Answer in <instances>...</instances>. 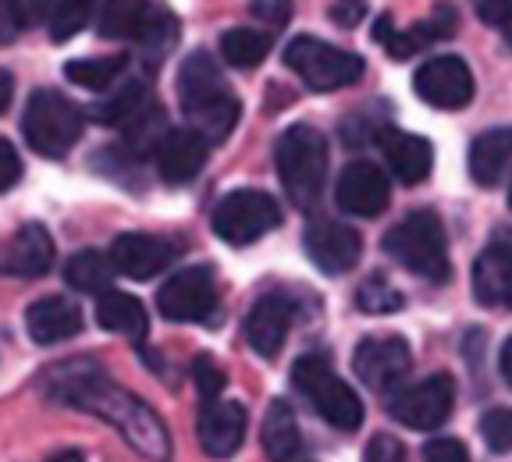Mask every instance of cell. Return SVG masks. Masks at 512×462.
<instances>
[{
	"mask_svg": "<svg viewBox=\"0 0 512 462\" xmlns=\"http://www.w3.org/2000/svg\"><path fill=\"white\" fill-rule=\"evenodd\" d=\"M43 395L50 402H64V406H75L82 413L96 416V420H104L143 459L150 462L171 459V434L164 427V420L139 395L107 381L93 363H64V367H54L43 377Z\"/></svg>",
	"mask_w": 512,
	"mask_h": 462,
	"instance_id": "cell-1",
	"label": "cell"
},
{
	"mask_svg": "<svg viewBox=\"0 0 512 462\" xmlns=\"http://www.w3.org/2000/svg\"><path fill=\"white\" fill-rule=\"evenodd\" d=\"M178 104L207 143H221L239 121V96L228 89L221 68L207 54H189L178 72Z\"/></svg>",
	"mask_w": 512,
	"mask_h": 462,
	"instance_id": "cell-2",
	"label": "cell"
},
{
	"mask_svg": "<svg viewBox=\"0 0 512 462\" xmlns=\"http://www.w3.org/2000/svg\"><path fill=\"white\" fill-rule=\"evenodd\" d=\"M278 178L285 185V196L292 207L313 210L328 178V143L313 125H292L285 136L278 139Z\"/></svg>",
	"mask_w": 512,
	"mask_h": 462,
	"instance_id": "cell-3",
	"label": "cell"
},
{
	"mask_svg": "<svg viewBox=\"0 0 512 462\" xmlns=\"http://www.w3.org/2000/svg\"><path fill=\"white\" fill-rule=\"evenodd\" d=\"M384 253L399 260L409 274L424 281H448L452 267H448V239L441 228L438 214L431 210H413L384 235Z\"/></svg>",
	"mask_w": 512,
	"mask_h": 462,
	"instance_id": "cell-4",
	"label": "cell"
},
{
	"mask_svg": "<svg viewBox=\"0 0 512 462\" xmlns=\"http://www.w3.org/2000/svg\"><path fill=\"white\" fill-rule=\"evenodd\" d=\"M292 381H296L299 395L310 399V406L317 409L331 427L338 431H356L363 423V402L360 395L342 381V377L331 370L328 356L310 352V356L296 359L292 367Z\"/></svg>",
	"mask_w": 512,
	"mask_h": 462,
	"instance_id": "cell-5",
	"label": "cell"
},
{
	"mask_svg": "<svg viewBox=\"0 0 512 462\" xmlns=\"http://www.w3.org/2000/svg\"><path fill=\"white\" fill-rule=\"evenodd\" d=\"M82 125H86V114L54 89H36L25 104L22 132L32 150L43 157H64L79 143Z\"/></svg>",
	"mask_w": 512,
	"mask_h": 462,
	"instance_id": "cell-6",
	"label": "cell"
},
{
	"mask_svg": "<svg viewBox=\"0 0 512 462\" xmlns=\"http://www.w3.org/2000/svg\"><path fill=\"white\" fill-rule=\"evenodd\" d=\"M285 64L310 89H342L363 79V57L331 47L324 40H313V36H296L288 43Z\"/></svg>",
	"mask_w": 512,
	"mask_h": 462,
	"instance_id": "cell-7",
	"label": "cell"
},
{
	"mask_svg": "<svg viewBox=\"0 0 512 462\" xmlns=\"http://www.w3.org/2000/svg\"><path fill=\"white\" fill-rule=\"evenodd\" d=\"M281 224V207L274 196L260 189H235L228 192L214 210V231L217 239L228 246H249V242L264 239L267 231Z\"/></svg>",
	"mask_w": 512,
	"mask_h": 462,
	"instance_id": "cell-8",
	"label": "cell"
},
{
	"mask_svg": "<svg viewBox=\"0 0 512 462\" xmlns=\"http://www.w3.org/2000/svg\"><path fill=\"white\" fill-rule=\"evenodd\" d=\"M452 406H456V381L448 374H434L392 395L388 413L413 431H434L452 416Z\"/></svg>",
	"mask_w": 512,
	"mask_h": 462,
	"instance_id": "cell-9",
	"label": "cell"
},
{
	"mask_svg": "<svg viewBox=\"0 0 512 462\" xmlns=\"http://www.w3.org/2000/svg\"><path fill=\"white\" fill-rule=\"evenodd\" d=\"M160 313L175 324H200L217 310V285L210 267H185L157 292Z\"/></svg>",
	"mask_w": 512,
	"mask_h": 462,
	"instance_id": "cell-10",
	"label": "cell"
},
{
	"mask_svg": "<svg viewBox=\"0 0 512 462\" xmlns=\"http://www.w3.org/2000/svg\"><path fill=\"white\" fill-rule=\"evenodd\" d=\"M416 96L438 111H463L473 100V75L463 57H431L413 75Z\"/></svg>",
	"mask_w": 512,
	"mask_h": 462,
	"instance_id": "cell-11",
	"label": "cell"
},
{
	"mask_svg": "<svg viewBox=\"0 0 512 462\" xmlns=\"http://www.w3.org/2000/svg\"><path fill=\"white\" fill-rule=\"evenodd\" d=\"M409 367H413V356H409V345L399 335L363 338L356 345V356H352L356 377L374 391H388L392 384H399L409 374Z\"/></svg>",
	"mask_w": 512,
	"mask_h": 462,
	"instance_id": "cell-12",
	"label": "cell"
},
{
	"mask_svg": "<svg viewBox=\"0 0 512 462\" xmlns=\"http://www.w3.org/2000/svg\"><path fill=\"white\" fill-rule=\"evenodd\" d=\"M182 256V246L171 239H160V235H139V231H128L118 235L111 246V267L121 271L132 281H150L157 278L164 267Z\"/></svg>",
	"mask_w": 512,
	"mask_h": 462,
	"instance_id": "cell-13",
	"label": "cell"
},
{
	"mask_svg": "<svg viewBox=\"0 0 512 462\" xmlns=\"http://www.w3.org/2000/svg\"><path fill=\"white\" fill-rule=\"evenodd\" d=\"M306 253H310V260L317 263L320 271L338 278V274H349L360 263L363 242L349 224L320 217V221H313L306 228Z\"/></svg>",
	"mask_w": 512,
	"mask_h": 462,
	"instance_id": "cell-14",
	"label": "cell"
},
{
	"mask_svg": "<svg viewBox=\"0 0 512 462\" xmlns=\"http://www.w3.org/2000/svg\"><path fill=\"white\" fill-rule=\"evenodd\" d=\"M388 196H392V185H388L384 171L377 164H370V160H352L335 189L338 207L352 217H377L388 207Z\"/></svg>",
	"mask_w": 512,
	"mask_h": 462,
	"instance_id": "cell-15",
	"label": "cell"
},
{
	"mask_svg": "<svg viewBox=\"0 0 512 462\" xmlns=\"http://www.w3.org/2000/svg\"><path fill=\"white\" fill-rule=\"evenodd\" d=\"M54 267V242L43 224H22L0 242V274L8 278H43Z\"/></svg>",
	"mask_w": 512,
	"mask_h": 462,
	"instance_id": "cell-16",
	"label": "cell"
},
{
	"mask_svg": "<svg viewBox=\"0 0 512 462\" xmlns=\"http://www.w3.org/2000/svg\"><path fill=\"white\" fill-rule=\"evenodd\" d=\"M292 317H296V306L288 303L285 295H264V299H256L246 317L249 349H253L256 356L274 359L281 352V345H285Z\"/></svg>",
	"mask_w": 512,
	"mask_h": 462,
	"instance_id": "cell-17",
	"label": "cell"
},
{
	"mask_svg": "<svg viewBox=\"0 0 512 462\" xmlns=\"http://www.w3.org/2000/svg\"><path fill=\"white\" fill-rule=\"evenodd\" d=\"M473 295L488 310H512V242H491L473 263Z\"/></svg>",
	"mask_w": 512,
	"mask_h": 462,
	"instance_id": "cell-18",
	"label": "cell"
},
{
	"mask_svg": "<svg viewBox=\"0 0 512 462\" xmlns=\"http://www.w3.org/2000/svg\"><path fill=\"white\" fill-rule=\"evenodd\" d=\"M207 164V139L192 128H171L157 146V171L168 185H185Z\"/></svg>",
	"mask_w": 512,
	"mask_h": 462,
	"instance_id": "cell-19",
	"label": "cell"
},
{
	"mask_svg": "<svg viewBox=\"0 0 512 462\" xmlns=\"http://www.w3.org/2000/svg\"><path fill=\"white\" fill-rule=\"evenodd\" d=\"M25 331H29L32 342L40 345H57L68 342L82 331V310L79 303H72L68 295H50L40 299L25 310Z\"/></svg>",
	"mask_w": 512,
	"mask_h": 462,
	"instance_id": "cell-20",
	"label": "cell"
},
{
	"mask_svg": "<svg viewBox=\"0 0 512 462\" xmlns=\"http://www.w3.org/2000/svg\"><path fill=\"white\" fill-rule=\"evenodd\" d=\"M384 150V160H388V168L392 175L399 178L402 185H420L434 168V150L427 139L420 136H409V132H399V128H381V136H377Z\"/></svg>",
	"mask_w": 512,
	"mask_h": 462,
	"instance_id": "cell-21",
	"label": "cell"
},
{
	"mask_svg": "<svg viewBox=\"0 0 512 462\" xmlns=\"http://www.w3.org/2000/svg\"><path fill=\"white\" fill-rule=\"evenodd\" d=\"M200 445L214 459H228L239 452L246 438V409L239 402H210L200 413Z\"/></svg>",
	"mask_w": 512,
	"mask_h": 462,
	"instance_id": "cell-22",
	"label": "cell"
},
{
	"mask_svg": "<svg viewBox=\"0 0 512 462\" xmlns=\"http://www.w3.org/2000/svg\"><path fill=\"white\" fill-rule=\"evenodd\" d=\"M512 168V128H491L473 139L470 146V175L484 189H495Z\"/></svg>",
	"mask_w": 512,
	"mask_h": 462,
	"instance_id": "cell-23",
	"label": "cell"
},
{
	"mask_svg": "<svg viewBox=\"0 0 512 462\" xmlns=\"http://www.w3.org/2000/svg\"><path fill=\"white\" fill-rule=\"evenodd\" d=\"M456 29H459L456 8H452V4H438V8H434L424 22H416L413 29L392 32V40L384 43V47H388L392 57H409V54H416V50L431 47V43H441V40H448V36H456Z\"/></svg>",
	"mask_w": 512,
	"mask_h": 462,
	"instance_id": "cell-24",
	"label": "cell"
},
{
	"mask_svg": "<svg viewBox=\"0 0 512 462\" xmlns=\"http://www.w3.org/2000/svg\"><path fill=\"white\" fill-rule=\"evenodd\" d=\"M96 320H100V327H104V331L136 338V342H139V338H146V331H150L146 306L139 303L136 295L114 292V288L100 292V299H96Z\"/></svg>",
	"mask_w": 512,
	"mask_h": 462,
	"instance_id": "cell-25",
	"label": "cell"
},
{
	"mask_svg": "<svg viewBox=\"0 0 512 462\" xmlns=\"http://www.w3.org/2000/svg\"><path fill=\"white\" fill-rule=\"evenodd\" d=\"M132 40H139L146 50H153V54H164V50H171L178 40V18L171 15L164 4H157V0H139Z\"/></svg>",
	"mask_w": 512,
	"mask_h": 462,
	"instance_id": "cell-26",
	"label": "cell"
},
{
	"mask_svg": "<svg viewBox=\"0 0 512 462\" xmlns=\"http://www.w3.org/2000/svg\"><path fill=\"white\" fill-rule=\"evenodd\" d=\"M299 423L292 416V409L285 406L281 399H274L267 406V416H264V452L271 462H292L299 455Z\"/></svg>",
	"mask_w": 512,
	"mask_h": 462,
	"instance_id": "cell-27",
	"label": "cell"
},
{
	"mask_svg": "<svg viewBox=\"0 0 512 462\" xmlns=\"http://www.w3.org/2000/svg\"><path fill=\"white\" fill-rule=\"evenodd\" d=\"M111 274V256L96 253V249H82V253L68 256V263H64V281L79 288V292H107Z\"/></svg>",
	"mask_w": 512,
	"mask_h": 462,
	"instance_id": "cell-28",
	"label": "cell"
},
{
	"mask_svg": "<svg viewBox=\"0 0 512 462\" xmlns=\"http://www.w3.org/2000/svg\"><path fill=\"white\" fill-rule=\"evenodd\" d=\"M221 54L232 68H256L271 54V36L256 29H232L221 36Z\"/></svg>",
	"mask_w": 512,
	"mask_h": 462,
	"instance_id": "cell-29",
	"label": "cell"
},
{
	"mask_svg": "<svg viewBox=\"0 0 512 462\" xmlns=\"http://www.w3.org/2000/svg\"><path fill=\"white\" fill-rule=\"evenodd\" d=\"M171 128L164 125V114H160V107H150L146 104L143 111L136 114V118L125 125V143H128V153L132 157H146V153H157V146L164 143V136H168Z\"/></svg>",
	"mask_w": 512,
	"mask_h": 462,
	"instance_id": "cell-30",
	"label": "cell"
},
{
	"mask_svg": "<svg viewBox=\"0 0 512 462\" xmlns=\"http://www.w3.org/2000/svg\"><path fill=\"white\" fill-rule=\"evenodd\" d=\"M121 72H125V57H79V61H68V68H64V75L75 86L96 89V93L111 89Z\"/></svg>",
	"mask_w": 512,
	"mask_h": 462,
	"instance_id": "cell-31",
	"label": "cell"
},
{
	"mask_svg": "<svg viewBox=\"0 0 512 462\" xmlns=\"http://www.w3.org/2000/svg\"><path fill=\"white\" fill-rule=\"evenodd\" d=\"M146 96L150 93H146L143 82H128V86H121L114 96L100 100L89 114H93L100 125H128V121L136 118V114L146 107Z\"/></svg>",
	"mask_w": 512,
	"mask_h": 462,
	"instance_id": "cell-32",
	"label": "cell"
},
{
	"mask_svg": "<svg viewBox=\"0 0 512 462\" xmlns=\"http://www.w3.org/2000/svg\"><path fill=\"white\" fill-rule=\"evenodd\" d=\"M93 8H96V0H57L54 15H50V40L68 43L75 32L86 29Z\"/></svg>",
	"mask_w": 512,
	"mask_h": 462,
	"instance_id": "cell-33",
	"label": "cell"
},
{
	"mask_svg": "<svg viewBox=\"0 0 512 462\" xmlns=\"http://www.w3.org/2000/svg\"><path fill=\"white\" fill-rule=\"evenodd\" d=\"M356 306H360L363 313H395V310H402V295L388 285L384 274H374V278L363 281L360 292H356Z\"/></svg>",
	"mask_w": 512,
	"mask_h": 462,
	"instance_id": "cell-34",
	"label": "cell"
},
{
	"mask_svg": "<svg viewBox=\"0 0 512 462\" xmlns=\"http://www.w3.org/2000/svg\"><path fill=\"white\" fill-rule=\"evenodd\" d=\"M136 8L139 0H107L104 15H100V36H107V40H132Z\"/></svg>",
	"mask_w": 512,
	"mask_h": 462,
	"instance_id": "cell-35",
	"label": "cell"
},
{
	"mask_svg": "<svg viewBox=\"0 0 512 462\" xmlns=\"http://www.w3.org/2000/svg\"><path fill=\"white\" fill-rule=\"evenodd\" d=\"M480 434L491 452H512V409H488L480 416Z\"/></svg>",
	"mask_w": 512,
	"mask_h": 462,
	"instance_id": "cell-36",
	"label": "cell"
},
{
	"mask_svg": "<svg viewBox=\"0 0 512 462\" xmlns=\"http://www.w3.org/2000/svg\"><path fill=\"white\" fill-rule=\"evenodd\" d=\"M192 374H196V388H200V395H207V399H217V391L224 388V370L217 367L210 356H200L196 363H192Z\"/></svg>",
	"mask_w": 512,
	"mask_h": 462,
	"instance_id": "cell-37",
	"label": "cell"
},
{
	"mask_svg": "<svg viewBox=\"0 0 512 462\" xmlns=\"http://www.w3.org/2000/svg\"><path fill=\"white\" fill-rule=\"evenodd\" d=\"M424 459L427 462H470L463 441L456 438H431L424 445Z\"/></svg>",
	"mask_w": 512,
	"mask_h": 462,
	"instance_id": "cell-38",
	"label": "cell"
},
{
	"mask_svg": "<svg viewBox=\"0 0 512 462\" xmlns=\"http://www.w3.org/2000/svg\"><path fill=\"white\" fill-rule=\"evenodd\" d=\"M249 11L267 25H285L292 18V0H249Z\"/></svg>",
	"mask_w": 512,
	"mask_h": 462,
	"instance_id": "cell-39",
	"label": "cell"
},
{
	"mask_svg": "<svg viewBox=\"0 0 512 462\" xmlns=\"http://www.w3.org/2000/svg\"><path fill=\"white\" fill-rule=\"evenodd\" d=\"M402 459H406V448H402V441L392 438V434H377V438L370 441L367 462H402Z\"/></svg>",
	"mask_w": 512,
	"mask_h": 462,
	"instance_id": "cell-40",
	"label": "cell"
},
{
	"mask_svg": "<svg viewBox=\"0 0 512 462\" xmlns=\"http://www.w3.org/2000/svg\"><path fill=\"white\" fill-rule=\"evenodd\" d=\"M18 178H22V157H18L15 146L0 139V192H8Z\"/></svg>",
	"mask_w": 512,
	"mask_h": 462,
	"instance_id": "cell-41",
	"label": "cell"
},
{
	"mask_svg": "<svg viewBox=\"0 0 512 462\" xmlns=\"http://www.w3.org/2000/svg\"><path fill=\"white\" fill-rule=\"evenodd\" d=\"M11 8H15V15L22 25H36V22H43V18L54 15V0H11Z\"/></svg>",
	"mask_w": 512,
	"mask_h": 462,
	"instance_id": "cell-42",
	"label": "cell"
},
{
	"mask_svg": "<svg viewBox=\"0 0 512 462\" xmlns=\"http://www.w3.org/2000/svg\"><path fill=\"white\" fill-rule=\"evenodd\" d=\"M477 18L488 25H509L512 22V0H473Z\"/></svg>",
	"mask_w": 512,
	"mask_h": 462,
	"instance_id": "cell-43",
	"label": "cell"
},
{
	"mask_svg": "<svg viewBox=\"0 0 512 462\" xmlns=\"http://www.w3.org/2000/svg\"><path fill=\"white\" fill-rule=\"evenodd\" d=\"M363 15H367V0H335V8H331V22L342 25V29L360 25Z\"/></svg>",
	"mask_w": 512,
	"mask_h": 462,
	"instance_id": "cell-44",
	"label": "cell"
},
{
	"mask_svg": "<svg viewBox=\"0 0 512 462\" xmlns=\"http://www.w3.org/2000/svg\"><path fill=\"white\" fill-rule=\"evenodd\" d=\"M18 15L11 8V0H0V43H11L18 36Z\"/></svg>",
	"mask_w": 512,
	"mask_h": 462,
	"instance_id": "cell-45",
	"label": "cell"
},
{
	"mask_svg": "<svg viewBox=\"0 0 512 462\" xmlns=\"http://www.w3.org/2000/svg\"><path fill=\"white\" fill-rule=\"evenodd\" d=\"M11 93H15V82H11V75H8V72H0V114L8 111Z\"/></svg>",
	"mask_w": 512,
	"mask_h": 462,
	"instance_id": "cell-46",
	"label": "cell"
},
{
	"mask_svg": "<svg viewBox=\"0 0 512 462\" xmlns=\"http://www.w3.org/2000/svg\"><path fill=\"white\" fill-rule=\"evenodd\" d=\"M498 363H502V377H505V384H509V388H512V338L502 345V359H498Z\"/></svg>",
	"mask_w": 512,
	"mask_h": 462,
	"instance_id": "cell-47",
	"label": "cell"
},
{
	"mask_svg": "<svg viewBox=\"0 0 512 462\" xmlns=\"http://www.w3.org/2000/svg\"><path fill=\"white\" fill-rule=\"evenodd\" d=\"M374 40H377V43H388V40H392V22H388V18H377V25H374Z\"/></svg>",
	"mask_w": 512,
	"mask_h": 462,
	"instance_id": "cell-48",
	"label": "cell"
},
{
	"mask_svg": "<svg viewBox=\"0 0 512 462\" xmlns=\"http://www.w3.org/2000/svg\"><path fill=\"white\" fill-rule=\"evenodd\" d=\"M47 462H86V455H82V452H75V448H68V452H57V455H50Z\"/></svg>",
	"mask_w": 512,
	"mask_h": 462,
	"instance_id": "cell-49",
	"label": "cell"
},
{
	"mask_svg": "<svg viewBox=\"0 0 512 462\" xmlns=\"http://www.w3.org/2000/svg\"><path fill=\"white\" fill-rule=\"evenodd\" d=\"M502 29H505V43L512 47V22H509V25H502Z\"/></svg>",
	"mask_w": 512,
	"mask_h": 462,
	"instance_id": "cell-50",
	"label": "cell"
},
{
	"mask_svg": "<svg viewBox=\"0 0 512 462\" xmlns=\"http://www.w3.org/2000/svg\"><path fill=\"white\" fill-rule=\"evenodd\" d=\"M509 203H512V192H509Z\"/></svg>",
	"mask_w": 512,
	"mask_h": 462,
	"instance_id": "cell-51",
	"label": "cell"
}]
</instances>
